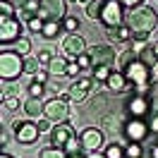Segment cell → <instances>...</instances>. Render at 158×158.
<instances>
[{
  "mask_svg": "<svg viewBox=\"0 0 158 158\" xmlns=\"http://www.w3.org/2000/svg\"><path fill=\"white\" fill-rule=\"evenodd\" d=\"M24 74V55L17 50H7V43H2L0 50V79L2 81H15V79Z\"/></svg>",
  "mask_w": 158,
  "mask_h": 158,
  "instance_id": "cell-1",
  "label": "cell"
},
{
  "mask_svg": "<svg viewBox=\"0 0 158 158\" xmlns=\"http://www.w3.org/2000/svg\"><path fill=\"white\" fill-rule=\"evenodd\" d=\"M158 24V15L156 10H151V7H146V5H139V7H134V10L129 12V27L134 31H151L156 29Z\"/></svg>",
  "mask_w": 158,
  "mask_h": 158,
  "instance_id": "cell-2",
  "label": "cell"
},
{
  "mask_svg": "<svg viewBox=\"0 0 158 158\" xmlns=\"http://www.w3.org/2000/svg\"><path fill=\"white\" fill-rule=\"evenodd\" d=\"M122 74L127 79V84H134V86H148V81H151V69L144 60H129Z\"/></svg>",
  "mask_w": 158,
  "mask_h": 158,
  "instance_id": "cell-3",
  "label": "cell"
},
{
  "mask_svg": "<svg viewBox=\"0 0 158 158\" xmlns=\"http://www.w3.org/2000/svg\"><path fill=\"white\" fill-rule=\"evenodd\" d=\"M43 115H46L53 125H62V122H67V120H69V103H67V98H65V96H60V98L46 101Z\"/></svg>",
  "mask_w": 158,
  "mask_h": 158,
  "instance_id": "cell-4",
  "label": "cell"
},
{
  "mask_svg": "<svg viewBox=\"0 0 158 158\" xmlns=\"http://www.w3.org/2000/svg\"><path fill=\"white\" fill-rule=\"evenodd\" d=\"M67 12V0H41V12L39 17L46 22H60L65 19Z\"/></svg>",
  "mask_w": 158,
  "mask_h": 158,
  "instance_id": "cell-5",
  "label": "cell"
},
{
  "mask_svg": "<svg viewBox=\"0 0 158 158\" xmlns=\"http://www.w3.org/2000/svg\"><path fill=\"white\" fill-rule=\"evenodd\" d=\"M86 53V39L79 34H67L62 41V55L67 60H77V55Z\"/></svg>",
  "mask_w": 158,
  "mask_h": 158,
  "instance_id": "cell-6",
  "label": "cell"
},
{
  "mask_svg": "<svg viewBox=\"0 0 158 158\" xmlns=\"http://www.w3.org/2000/svg\"><path fill=\"white\" fill-rule=\"evenodd\" d=\"M22 34V24L15 17H0V41L2 43H17Z\"/></svg>",
  "mask_w": 158,
  "mask_h": 158,
  "instance_id": "cell-7",
  "label": "cell"
},
{
  "mask_svg": "<svg viewBox=\"0 0 158 158\" xmlns=\"http://www.w3.org/2000/svg\"><path fill=\"white\" fill-rule=\"evenodd\" d=\"M148 125H146V120L144 118H129L127 122H125V134H127L129 141H144V139L148 137Z\"/></svg>",
  "mask_w": 158,
  "mask_h": 158,
  "instance_id": "cell-8",
  "label": "cell"
},
{
  "mask_svg": "<svg viewBox=\"0 0 158 158\" xmlns=\"http://www.w3.org/2000/svg\"><path fill=\"white\" fill-rule=\"evenodd\" d=\"M101 22L108 27V29H118L122 24V5L118 0H108L106 7H103V15H101Z\"/></svg>",
  "mask_w": 158,
  "mask_h": 158,
  "instance_id": "cell-9",
  "label": "cell"
},
{
  "mask_svg": "<svg viewBox=\"0 0 158 158\" xmlns=\"http://www.w3.org/2000/svg\"><path fill=\"white\" fill-rule=\"evenodd\" d=\"M39 127H36V122H29V120H17L15 122V137L19 139L22 144H34L36 139H39Z\"/></svg>",
  "mask_w": 158,
  "mask_h": 158,
  "instance_id": "cell-10",
  "label": "cell"
},
{
  "mask_svg": "<svg viewBox=\"0 0 158 158\" xmlns=\"http://www.w3.org/2000/svg\"><path fill=\"white\" fill-rule=\"evenodd\" d=\"M79 144H81V148H84V151L96 153V151L103 146V132H101V129H96V127L84 129V132L79 134Z\"/></svg>",
  "mask_w": 158,
  "mask_h": 158,
  "instance_id": "cell-11",
  "label": "cell"
},
{
  "mask_svg": "<svg viewBox=\"0 0 158 158\" xmlns=\"http://www.w3.org/2000/svg\"><path fill=\"white\" fill-rule=\"evenodd\" d=\"M91 84H94V79L79 77L77 81H74V84L67 89V98L74 101V103H84V101H86V96H89V91H91Z\"/></svg>",
  "mask_w": 158,
  "mask_h": 158,
  "instance_id": "cell-12",
  "label": "cell"
},
{
  "mask_svg": "<svg viewBox=\"0 0 158 158\" xmlns=\"http://www.w3.org/2000/svg\"><path fill=\"white\" fill-rule=\"evenodd\" d=\"M72 139H74V129L69 127L67 122L55 125V127H53V132H50V141H53V146H58V148H65Z\"/></svg>",
  "mask_w": 158,
  "mask_h": 158,
  "instance_id": "cell-13",
  "label": "cell"
},
{
  "mask_svg": "<svg viewBox=\"0 0 158 158\" xmlns=\"http://www.w3.org/2000/svg\"><path fill=\"white\" fill-rule=\"evenodd\" d=\"M148 110H151V103H148L146 96L134 94V96L127 101V113H129V118H146Z\"/></svg>",
  "mask_w": 158,
  "mask_h": 158,
  "instance_id": "cell-14",
  "label": "cell"
},
{
  "mask_svg": "<svg viewBox=\"0 0 158 158\" xmlns=\"http://www.w3.org/2000/svg\"><path fill=\"white\" fill-rule=\"evenodd\" d=\"M94 60V67L96 65H110V62H115V50L110 48V46H94V48L86 50Z\"/></svg>",
  "mask_w": 158,
  "mask_h": 158,
  "instance_id": "cell-15",
  "label": "cell"
},
{
  "mask_svg": "<svg viewBox=\"0 0 158 158\" xmlns=\"http://www.w3.org/2000/svg\"><path fill=\"white\" fill-rule=\"evenodd\" d=\"M22 108H24V113H27L29 118H41V115H43V108H46V103H43V98H31V96H29V98L24 101Z\"/></svg>",
  "mask_w": 158,
  "mask_h": 158,
  "instance_id": "cell-16",
  "label": "cell"
},
{
  "mask_svg": "<svg viewBox=\"0 0 158 158\" xmlns=\"http://www.w3.org/2000/svg\"><path fill=\"white\" fill-rule=\"evenodd\" d=\"M106 84H108L110 91H115V94H118V91H122L125 86H127V79H125V74H122V72H113Z\"/></svg>",
  "mask_w": 158,
  "mask_h": 158,
  "instance_id": "cell-17",
  "label": "cell"
},
{
  "mask_svg": "<svg viewBox=\"0 0 158 158\" xmlns=\"http://www.w3.org/2000/svg\"><path fill=\"white\" fill-rule=\"evenodd\" d=\"M67 65H69V60L65 58V55H62V58L55 55L53 62L48 65V72H50V74H67Z\"/></svg>",
  "mask_w": 158,
  "mask_h": 158,
  "instance_id": "cell-18",
  "label": "cell"
},
{
  "mask_svg": "<svg viewBox=\"0 0 158 158\" xmlns=\"http://www.w3.org/2000/svg\"><path fill=\"white\" fill-rule=\"evenodd\" d=\"M110 36L118 41H132V36H134V29L129 27V24H120L118 29H110Z\"/></svg>",
  "mask_w": 158,
  "mask_h": 158,
  "instance_id": "cell-19",
  "label": "cell"
},
{
  "mask_svg": "<svg viewBox=\"0 0 158 158\" xmlns=\"http://www.w3.org/2000/svg\"><path fill=\"white\" fill-rule=\"evenodd\" d=\"M103 7H106V2H103V0H89V5H86V15H89L91 19H101Z\"/></svg>",
  "mask_w": 158,
  "mask_h": 158,
  "instance_id": "cell-20",
  "label": "cell"
},
{
  "mask_svg": "<svg viewBox=\"0 0 158 158\" xmlns=\"http://www.w3.org/2000/svg\"><path fill=\"white\" fill-rule=\"evenodd\" d=\"M113 74L110 65H96L91 69V79H98V81H108V77Z\"/></svg>",
  "mask_w": 158,
  "mask_h": 158,
  "instance_id": "cell-21",
  "label": "cell"
},
{
  "mask_svg": "<svg viewBox=\"0 0 158 158\" xmlns=\"http://www.w3.org/2000/svg\"><path fill=\"white\" fill-rule=\"evenodd\" d=\"M141 156H144V148L139 141H129L125 146V158H141Z\"/></svg>",
  "mask_w": 158,
  "mask_h": 158,
  "instance_id": "cell-22",
  "label": "cell"
},
{
  "mask_svg": "<svg viewBox=\"0 0 158 158\" xmlns=\"http://www.w3.org/2000/svg\"><path fill=\"white\" fill-rule=\"evenodd\" d=\"M60 29H62V22H46V27H43L41 34H43L46 39H55L60 34Z\"/></svg>",
  "mask_w": 158,
  "mask_h": 158,
  "instance_id": "cell-23",
  "label": "cell"
},
{
  "mask_svg": "<svg viewBox=\"0 0 158 158\" xmlns=\"http://www.w3.org/2000/svg\"><path fill=\"white\" fill-rule=\"evenodd\" d=\"M39 69H41L39 58H29V55H27V60H24V74H27V77H34Z\"/></svg>",
  "mask_w": 158,
  "mask_h": 158,
  "instance_id": "cell-24",
  "label": "cell"
},
{
  "mask_svg": "<svg viewBox=\"0 0 158 158\" xmlns=\"http://www.w3.org/2000/svg\"><path fill=\"white\" fill-rule=\"evenodd\" d=\"M39 156H41V158H69V156H67V151H65V148H58V146L43 148Z\"/></svg>",
  "mask_w": 158,
  "mask_h": 158,
  "instance_id": "cell-25",
  "label": "cell"
},
{
  "mask_svg": "<svg viewBox=\"0 0 158 158\" xmlns=\"http://www.w3.org/2000/svg\"><path fill=\"white\" fill-rule=\"evenodd\" d=\"M29 96H31V98H43V96H46V84H41V81H34V79H31Z\"/></svg>",
  "mask_w": 158,
  "mask_h": 158,
  "instance_id": "cell-26",
  "label": "cell"
},
{
  "mask_svg": "<svg viewBox=\"0 0 158 158\" xmlns=\"http://www.w3.org/2000/svg\"><path fill=\"white\" fill-rule=\"evenodd\" d=\"M103 156L106 158H122L125 156V148L120 146V144H110V146L103 151Z\"/></svg>",
  "mask_w": 158,
  "mask_h": 158,
  "instance_id": "cell-27",
  "label": "cell"
},
{
  "mask_svg": "<svg viewBox=\"0 0 158 158\" xmlns=\"http://www.w3.org/2000/svg\"><path fill=\"white\" fill-rule=\"evenodd\" d=\"M27 27H29V31H34V34H41L43 27H46V19H41L39 15H36V17H31V19L27 22Z\"/></svg>",
  "mask_w": 158,
  "mask_h": 158,
  "instance_id": "cell-28",
  "label": "cell"
},
{
  "mask_svg": "<svg viewBox=\"0 0 158 158\" xmlns=\"http://www.w3.org/2000/svg\"><path fill=\"white\" fill-rule=\"evenodd\" d=\"M17 108H19V101H17V96H15V94L2 96V110H17Z\"/></svg>",
  "mask_w": 158,
  "mask_h": 158,
  "instance_id": "cell-29",
  "label": "cell"
},
{
  "mask_svg": "<svg viewBox=\"0 0 158 158\" xmlns=\"http://www.w3.org/2000/svg\"><path fill=\"white\" fill-rule=\"evenodd\" d=\"M77 62H79V67H81V72H84V69H94V60H91L89 53H81V55H77Z\"/></svg>",
  "mask_w": 158,
  "mask_h": 158,
  "instance_id": "cell-30",
  "label": "cell"
},
{
  "mask_svg": "<svg viewBox=\"0 0 158 158\" xmlns=\"http://www.w3.org/2000/svg\"><path fill=\"white\" fill-rule=\"evenodd\" d=\"M15 5H12V0H0V12H2V17H15Z\"/></svg>",
  "mask_w": 158,
  "mask_h": 158,
  "instance_id": "cell-31",
  "label": "cell"
},
{
  "mask_svg": "<svg viewBox=\"0 0 158 158\" xmlns=\"http://www.w3.org/2000/svg\"><path fill=\"white\" fill-rule=\"evenodd\" d=\"M62 27H65V31H67V34H77V29H79V19H77V17H65Z\"/></svg>",
  "mask_w": 158,
  "mask_h": 158,
  "instance_id": "cell-32",
  "label": "cell"
},
{
  "mask_svg": "<svg viewBox=\"0 0 158 158\" xmlns=\"http://www.w3.org/2000/svg\"><path fill=\"white\" fill-rule=\"evenodd\" d=\"M22 12H27V15H31V17H36V15L41 12V0H29L27 7H24Z\"/></svg>",
  "mask_w": 158,
  "mask_h": 158,
  "instance_id": "cell-33",
  "label": "cell"
},
{
  "mask_svg": "<svg viewBox=\"0 0 158 158\" xmlns=\"http://www.w3.org/2000/svg\"><path fill=\"white\" fill-rule=\"evenodd\" d=\"M36 127H39L41 134H50V132H53V122H50L48 118H41L39 122H36Z\"/></svg>",
  "mask_w": 158,
  "mask_h": 158,
  "instance_id": "cell-34",
  "label": "cell"
},
{
  "mask_svg": "<svg viewBox=\"0 0 158 158\" xmlns=\"http://www.w3.org/2000/svg\"><path fill=\"white\" fill-rule=\"evenodd\" d=\"M29 50H31V41L29 39H19V41H17V53H19V55L27 58V55H29Z\"/></svg>",
  "mask_w": 158,
  "mask_h": 158,
  "instance_id": "cell-35",
  "label": "cell"
},
{
  "mask_svg": "<svg viewBox=\"0 0 158 158\" xmlns=\"http://www.w3.org/2000/svg\"><path fill=\"white\" fill-rule=\"evenodd\" d=\"M36 58H39L41 67H48L50 62H53V58H55V55H53L50 50H41V53H39V55H36Z\"/></svg>",
  "mask_w": 158,
  "mask_h": 158,
  "instance_id": "cell-36",
  "label": "cell"
},
{
  "mask_svg": "<svg viewBox=\"0 0 158 158\" xmlns=\"http://www.w3.org/2000/svg\"><path fill=\"white\" fill-rule=\"evenodd\" d=\"M79 148H81V144H79V139L74 137V139H72V141L67 144V146H65V151H67V156H72V153H77Z\"/></svg>",
  "mask_w": 158,
  "mask_h": 158,
  "instance_id": "cell-37",
  "label": "cell"
},
{
  "mask_svg": "<svg viewBox=\"0 0 158 158\" xmlns=\"http://www.w3.org/2000/svg\"><path fill=\"white\" fill-rule=\"evenodd\" d=\"M79 72H81L79 62H77V60H69V65H67V74H69V77H77Z\"/></svg>",
  "mask_w": 158,
  "mask_h": 158,
  "instance_id": "cell-38",
  "label": "cell"
},
{
  "mask_svg": "<svg viewBox=\"0 0 158 158\" xmlns=\"http://www.w3.org/2000/svg\"><path fill=\"white\" fill-rule=\"evenodd\" d=\"M31 79H34V81H41V84H46V81H48V69H43V67H41V69H39V72H36V74H34Z\"/></svg>",
  "mask_w": 158,
  "mask_h": 158,
  "instance_id": "cell-39",
  "label": "cell"
},
{
  "mask_svg": "<svg viewBox=\"0 0 158 158\" xmlns=\"http://www.w3.org/2000/svg\"><path fill=\"white\" fill-rule=\"evenodd\" d=\"M144 48H146V43H144V41H132V55L144 53Z\"/></svg>",
  "mask_w": 158,
  "mask_h": 158,
  "instance_id": "cell-40",
  "label": "cell"
},
{
  "mask_svg": "<svg viewBox=\"0 0 158 158\" xmlns=\"http://www.w3.org/2000/svg\"><path fill=\"white\" fill-rule=\"evenodd\" d=\"M118 2L122 5V7H132V10H134V7H139L144 0H118Z\"/></svg>",
  "mask_w": 158,
  "mask_h": 158,
  "instance_id": "cell-41",
  "label": "cell"
},
{
  "mask_svg": "<svg viewBox=\"0 0 158 158\" xmlns=\"http://www.w3.org/2000/svg\"><path fill=\"white\" fill-rule=\"evenodd\" d=\"M148 39V31H134V36H132V41H144L146 43Z\"/></svg>",
  "mask_w": 158,
  "mask_h": 158,
  "instance_id": "cell-42",
  "label": "cell"
},
{
  "mask_svg": "<svg viewBox=\"0 0 158 158\" xmlns=\"http://www.w3.org/2000/svg\"><path fill=\"white\" fill-rule=\"evenodd\" d=\"M148 129H151L153 134H158V115H156V118H151V122H148Z\"/></svg>",
  "mask_w": 158,
  "mask_h": 158,
  "instance_id": "cell-43",
  "label": "cell"
},
{
  "mask_svg": "<svg viewBox=\"0 0 158 158\" xmlns=\"http://www.w3.org/2000/svg\"><path fill=\"white\" fill-rule=\"evenodd\" d=\"M5 144H7V132L2 129V132H0V146H2V151H5Z\"/></svg>",
  "mask_w": 158,
  "mask_h": 158,
  "instance_id": "cell-44",
  "label": "cell"
},
{
  "mask_svg": "<svg viewBox=\"0 0 158 158\" xmlns=\"http://www.w3.org/2000/svg\"><path fill=\"white\" fill-rule=\"evenodd\" d=\"M27 2H29V0H12V5H15V7H22V10L27 7Z\"/></svg>",
  "mask_w": 158,
  "mask_h": 158,
  "instance_id": "cell-45",
  "label": "cell"
},
{
  "mask_svg": "<svg viewBox=\"0 0 158 158\" xmlns=\"http://www.w3.org/2000/svg\"><path fill=\"white\" fill-rule=\"evenodd\" d=\"M151 53H153V58L158 60V43H153V48H151Z\"/></svg>",
  "mask_w": 158,
  "mask_h": 158,
  "instance_id": "cell-46",
  "label": "cell"
},
{
  "mask_svg": "<svg viewBox=\"0 0 158 158\" xmlns=\"http://www.w3.org/2000/svg\"><path fill=\"white\" fill-rule=\"evenodd\" d=\"M151 158H158V144L153 148H151Z\"/></svg>",
  "mask_w": 158,
  "mask_h": 158,
  "instance_id": "cell-47",
  "label": "cell"
},
{
  "mask_svg": "<svg viewBox=\"0 0 158 158\" xmlns=\"http://www.w3.org/2000/svg\"><path fill=\"white\" fill-rule=\"evenodd\" d=\"M0 158H12L10 153H5V151H2V153H0Z\"/></svg>",
  "mask_w": 158,
  "mask_h": 158,
  "instance_id": "cell-48",
  "label": "cell"
},
{
  "mask_svg": "<svg viewBox=\"0 0 158 158\" xmlns=\"http://www.w3.org/2000/svg\"><path fill=\"white\" fill-rule=\"evenodd\" d=\"M89 158H106V156H98V153H91Z\"/></svg>",
  "mask_w": 158,
  "mask_h": 158,
  "instance_id": "cell-49",
  "label": "cell"
},
{
  "mask_svg": "<svg viewBox=\"0 0 158 158\" xmlns=\"http://www.w3.org/2000/svg\"><path fill=\"white\" fill-rule=\"evenodd\" d=\"M69 158H84V156H79V153H72V156H69Z\"/></svg>",
  "mask_w": 158,
  "mask_h": 158,
  "instance_id": "cell-50",
  "label": "cell"
}]
</instances>
